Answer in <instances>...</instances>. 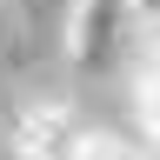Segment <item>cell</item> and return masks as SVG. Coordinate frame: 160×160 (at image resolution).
Segmentation results:
<instances>
[{
    "label": "cell",
    "instance_id": "obj_1",
    "mask_svg": "<svg viewBox=\"0 0 160 160\" xmlns=\"http://www.w3.org/2000/svg\"><path fill=\"white\" fill-rule=\"evenodd\" d=\"M133 27V7L127 0H73L67 13V60L73 67H107L120 53V40Z\"/></svg>",
    "mask_w": 160,
    "mask_h": 160
},
{
    "label": "cell",
    "instance_id": "obj_2",
    "mask_svg": "<svg viewBox=\"0 0 160 160\" xmlns=\"http://www.w3.org/2000/svg\"><path fill=\"white\" fill-rule=\"evenodd\" d=\"M80 133L87 127H73V113L60 107V100H33V107H20V120H13V153L20 160H73Z\"/></svg>",
    "mask_w": 160,
    "mask_h": 160
},
{
    "label": "cell",
    "instance_id": "obj_3",
    "mask_svg": "<svg viewBox=\"0 0 160 160\" xmlns=\"http://www.w3.org/2000/svg\"><path fill=\"white\" fill-rule=\"evenodd\" d=\"M133 120H140V140H147V160H160V67H147V60L133 73Z\"/></svg>",
    "mask_w": 160,
    "mask_h": 160
},
{
    "label": "cell",
    "instance_id": "obj_4",
    "mask_svg": "<svg viewBox=\"0 0 160 160\" xmlns=\"http://www.w3.org/2000/svg\"><path fill=\"white\" fill-rule=\"evenodd\" d=\"M73 160H147V153H140L133 147V140H120V133H80V147H73Z\"/></svg>",
    "mask_w": 160,
    "mask_h": 160
},
{
    "label": "cell",
    "instance_id": "obj_5",
    "mask_svg": "<svg viewBox=\"0 0 160 160\" xmlns=\"http://www.w3.org/2000/svg\"><path fill=\"white\" fill-rule=\"evenodd\" d=\"M127 7H133V20H140V27H147V33L160 27V0H127Z\"/></svg>",
    "mask_w": 160,
    "mask_h": 160
},
{
    "label": "cell",
    "instance_id": "obj_6",
    "mask_svg": "<svg viewBox=\"0 0 160 160\" xmlns=\"http://www.w3.org/2000/svg\"><path fill=\"white\" fill-rule=\"evenodd\" d=\"M147 60H153V67H160V27L147 33Z\"/></svg>",
    "mask_w": 160,
    "mask_h": 160
}]
</instances>
